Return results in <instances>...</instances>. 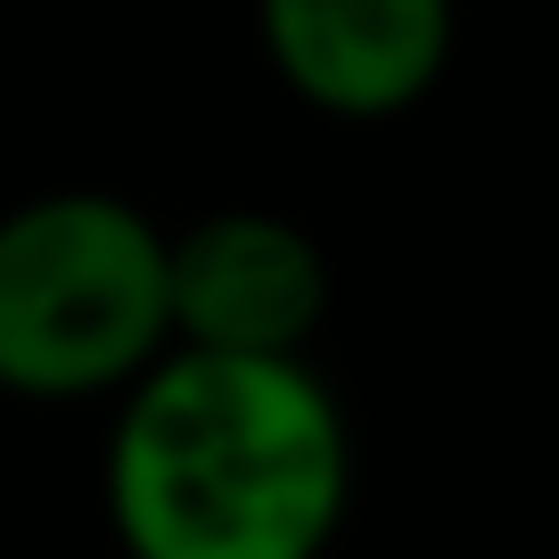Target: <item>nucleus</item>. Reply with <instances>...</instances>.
I'll list each match as a JSON object with an SVG mask.
<instances>
[{
    "instance_id": "obj_4",
    "label": "nucleus",
    "mask_w": 559,
    "mask_h": 559,
    "mask_svg": "<svg viewBox=\"0 0 559 559\" xmlns=\"http://www.w3.org/2000/svg\"><path fill=\"white\" fill-rule=\"evenodd\" d=\"M280 83L337 123L403 116L453 58V0H255Z\"/></svg>"
},
{
    "instance_id": "obj_3",
    "label": "nucleus",
    "mask_w": 559,
    "mask_h": 559,
    "mask_svg": "<svg viewBox=\"0 0 559 559\" xmlns=\"http://www.w3.org/2000/svg\"><path fill=\"white\" fill-rule=\"evenodd\" d=\"M165 313H174V346L305 354V337L330 313V255L288 214H206L181 239H165Z\"/></svg>"
},
{
    "instance_id": "obj_1",
    "label": "nucleus",
    "mask_w": 559,
    "mask_h": 559,
    "mask_svg": "<svg viewBox=\"0 0 559 559\" xmlns=\"http://www.w3.org/2000/svg\"><path fill=\"white\" fill-rule=\"evenodd\" d=\"M346 486V412L305 354L174 346L123 386L107 437V519L132 559H321Z\"/></svg>"
},
{
    "instance_id": "obj_2",
    "label": "nucleus",
    "mask_w": 559,
    "mask_h": 559,
    "mask_svg": "<svg viewBox=\"0 0 559 559\" xmlns=\"http://www.w3.org/2000/svg\"><path fill=\"white\" fill-rule=\"evenodd\" d=\"M174 346L165 230L107 190H50L0 214V395L83 403Z\"/></svg>"
}]
</instances>
